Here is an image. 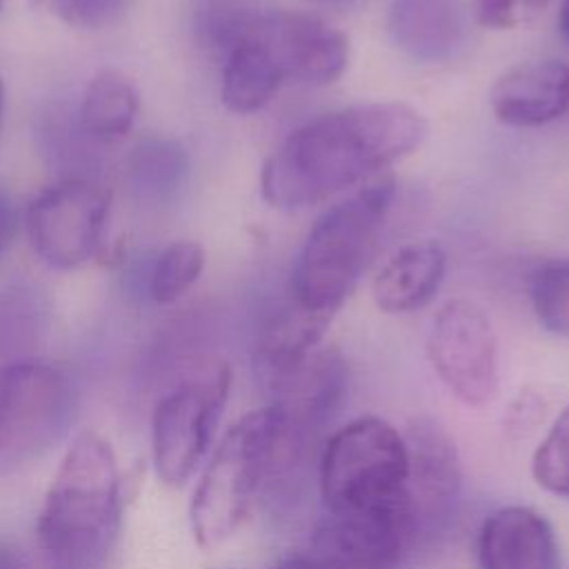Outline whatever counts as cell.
<instances>
[{"instance_id": "11", "label": "cell", "mask_w": 569, "mask_h": 569, "mask_svg": "<svg viewBox=\"0 0 569 569\" xmlns=\"http://www.w3.org/2000/svg\"><path fill=\"white\" fill-rule=\"evenodd\" d=\"M416 540V522L405 500L373 511L327 513L311 551L340 569H398Z\"/></svg>"}, {"instance_id": "13", "label": "cell", "mask_w": 569, "mask_h": 569, "mask_svg": "<svg viewBox=\"0 0 569 569\" xmlns=\"http://www.w3.org/2000/svg\"><path fill=\"white\" fill-rule=\"evenodd\" d=\"M409 456L407 500L416 533L440 529L460 496V465L453 440L433 420L418 418L402 433Z\"/></svg>"}, {"instance_id": "25", "label": "cell", "mask_w": 569, "mask_h": 569, "mask_svg": "<svg viewBox=\"0 0 569 569\" xmlns=\"http://www.w3.org/2000/svg\"><path fill=\"white\" fill-rule=\"evenodd\" d=\"M522 0H476L478 22L487 29H511L518 22Z\"/></svg>"}, {"instance_id": "17", "label": "cell", "mask_w": 569, "mask_h": 569, "mask_svg": "<svg viewBox=\"0 0 569 569\" xmlns=\"http://www.w3.org/2000/svg\"><path fill=\"white\" fill-rule=\"evenodd\" d=\"M447 253L436 240L398 249L373 280V300L387 313H409L425 307L440 289Z\"/></svg>"}, {"instance_id": "2", "label": "cell", "mask_w": 569, "mask_h": 569, "mask_svg": "<svg viewBox=\"0 0 569 569\" xmlns=\"http://www.w3.org/2000/svg\"><path fill=\"white\" fill-rule=\"evenodd\" d=\"M122 522V480L113 447L93 429L67 447L38 516L49 569H100Z\"/></svg>"}, {"instance_id": "28", "label": "cell", "mask_w": 569, "mask_h": 569, "mask_svg": "<svg viewBox=\"0 0 569 569\" xmlns=\"http://www.w3.org/2000/svg\"><path fill=\"white\" fill-rule=\"evenodd\" d=\"M558 29L565 38V42L569 44V0H562L560 4V13H558Z\"/></svg>"}, {"instance_id": "27", "label": "cell", "mask_w": 569, "mask_h": 569, "mask_svg": "<svg viewBox=\"0 0 569 569\" xmlns=\"http://www.w3.org/2000/svg\"><path fill=\"white\" fill-rule=\"evenodd\" d=\"M278 569H340L316 551H291L278 565Z\"/></svg>"}, {"instance_id": "20", "label": "cell", "mask_w": 569, "mask_h": 569, "mask_svg": "<svg viewBox=\"0 0 569 569\" xmlns=\"http://www.w3.org/2000/svg\"><path fill=\"white\" fill-rule=\"evenodd\" d=\"M138 116V93L127 76L102 69L91 78L80 102V124L84 133L100 140L127 136Z\"/></svg>"}, {"instance_id": "26", "label": "cell", "mask_w": 569, "mask_h": 569, "mask_svg": "<svg viewBox=\"0 0 569 569\" xmlns=\"http://www.w3.org/2000/svg\"><path fill=\"white\" fill-rule=\"evenodd\" d=\"M18 229V211L11 196L0 187V256L9 249Z\"/></svg>"}, {"instance_id": "32", "label": "cell", "mask_w": 569, "mask_h": 569, "mask_svg": "<svg viewBox=\"0 0 569 569\" xmlns=\"http://www.w3.org/2000/svg\"><path fill=\"white\" fill-rule=\"evenodd\" d=\"M0 9H2V0H0Z\"/></svg>"}, {"instance_id": "29", "label": "cell", "mask_w": 569, "mask_h": 569, "mask_svg": "<svg viewBox=\"0 0 569 569\" xmlns=\"http://www.w3.org/2000/svg\"><path fill=\"white\" fill-rule=\"evenodd\" d=\"M0 569H18V565L13 562V558H11L9 553H4L2 549H0Z\"/></svg>"}, {"instance_id": "4", "label": "cell", "mask_w": 569, "mask_h": 569, "mask_svg": "<svg viewBox=\"0 0 569 569\" xmlns=\"http://www.w3.org/2000/svg\"><path fill=\"white\" fill-rule=\"evenodd\" d=\"M282 422L273 407L244 413L209 456L189 505L193 540L213 549L229 540L249 516L256 498L273 476Z\"/></svg>"}, {"instance_id": "3", "label": "cell", "mask_w": 569, "mask_h": 569, "mask_svg": "<svg viewBox=\"0 0 569 569\" xmlns=\"http://www.w3.org/2000/svg\"><path fill=\"white\" fill-rule=\"evenodd\" d=\"M393 193V178L378 176L316 220L293 264L291 302L329 316L342 307L367 267Z\"/></svg>"}, {"instance_id": "23", "label": "cell", "mask_w": 569, "mask_h": 569, "mask_svg": "<svg viewBox=\"0 0 569 569\" xmlns=\"http://www.w3.org/2000/svg\"><path fill=\"white\" fill-rule=\"evenodd\" d=\"M531 473L545 491L569 500V407L558 413L536 447Z\"/></svg>"}, {"instance_id": "6", "label": "cell", "mask_w": 569, "mask_h": 569, "mask_svg": "<svg viewBox=\"0 0 569 569\" xmlns=\"http://www.w3.org/2000/svg\"><path fill=\"white\" fill-rule=\"evenodd\" d=\"M73 391L53 365L18 360L0 367V476L47 453L69 429Z\"/></svg>"}, {"instance_id": "5", "label": "cell", "mask_w": 569, "mask_h": 569, "mask_svg": "<svg viewBox=\"0 0 569 569\" xmlns=\"http://www.w3.org/2000/svg\"><path fill=\"white\" fill-rule=\"evenodd\" d=\"M409 456L405 436L378 416L338 429L320 458L327 513H358L407 500Z\"/></svg>"}, {"instance_id": "1", "label": "cell", "mask_w": 569, "mask_h": 569, "mask_svg": "<svg viewBox=\"0 0 569 569\" xmlns=\"http://www.w3.org/2000/svg\"><path fill=\"white\" fill-rule=\"evenodd\" d=\"M427 136L425 118L405 102H362L293 129L264 160L262 198L305 209L380 173Z\"/></svg>"}, {"instance_id": "31", "label": "cell", "mask_w": 569, "mask_h": 569, "mask_svg": "<svg viewBox=\"0 0 569 569\" xmlns=\"http://www.w3.org/2000/svg\"><path fill=\"white\" fill-rule=\"evenodd\" d=\"M320 2H329V4H345V2H351V0H320Z\"/></svg>"}, {"instance_id": "7", "label": "cell", "mask_w": 569, "mask_h": 569, "mask_svg": "<svg viewBox=\"0 0 569 569\" xmlns=\"http://www.w3.org/2000/svg\"><path fill=\"white\" fill-rule=\"evenodd\" d=\"M229 387V365L209 360L156 402L151 413V460L164 485L182 487L204 460Z\"/></svg>"}, {"instance_id": "8", "label": "cell", "mask_w": 569, "mask_h": 569, "mask_svg": "<svg viewBox=\"0 0 569 569\" xmlns=\"http://www.w3.org/2000/svg\"><path fill=\"white\" fill-rule=\"evenodd\" d=\"M427 356L462 405L487 407L500 389V351L489 316L469 300H449L433 316Z\"/></svg>"}, {"instance_id": "24", "label": "cell", "mask_w": 569, "mask_h": 569, "mask_svg": "<svg viewBox=\"0 0 569 569\" xmlns=\"http://www.w3.org/2000/svg\"><path fill=\"white\" fill-rule=\"evenodd\" d=\"M53 11L69 24L100 29L118 20L124 0H51Z\"/></svg>"}, {"instance_id": "18", "label": "cell", "mask_w": 569, "mask_h": 569, "mask_svg": "<svg viewBox=\"0 0 569 569\" xmlns=\"http://www.w3.org/2000/svg\"><path fill=\"white\" fill-rule=\"evenodd\" d=\"M389 31L407 53L425 62L449 60L462 44V20L453 0H393Z\"/></svg>"}, {"instance_id": "16", "label": "cell", "mask_w": 569, "mask_h": 569, "mask_svg": "<svg viewBox=\"0 0 569 569\" xmlns=\"http://www.w3.org/2000/svg\"><path fill=\"white\" fill-rule=\"evenodd\" d=\"M284 82L280 62L260 36L253 16L233 22L220 84L224 107L233 113L258 111Z\"/></svg>"}, {"instance_id": "9", "label": "cell", "mask_w": 569, "mask_h": 569, "mask_svg": "<svg viewBox=\"0 0 569 569\" xmlns=\"http://www.w3.org/2000/svg\"><path fill=\"white\" fill-rule=\"evenodd\" d=\"M109 207V191L87 178H67L47 187L27 207L31 249L49 267H80L102 247Z\"/></svg>"}, {"instance_id": "15", "label": "cell", "mask_w": 569, "mask_h": 569, "mask_svg": "<svg viewBox=\"0 0 569 569\" xmlns=\"http://www.w3.org/2000/svg\"><path fill=\"white\" fill-rule=\"evenodd\" d=\"M489 100L496 118L509 127L547 124L569 109V64L522 62L496 80Z\"/></svg>"}, {"instance_id": "14", "label": "cell", "mask_w": 569, "mask_h": 569, "mask_svg": "<svg viewBox=\"0 0 569 569\" xmlns=\"http://www.w3.org/2000/svg\"><path fill=\"white\" fill-rule=\"evenodd\" d=\"M476 551L480 569H560L551 522L525 505L491 511L478 531Z\"/></svg>"}, {"instance_id": "10", "label": "cell", "mask_w": 569, "mask_h": 569, "mask_svg": "<svg viewBox=\"0 0 569 569\" xmlns=\"http://www.w3.org/2000/svg\"><path fill=\"white\" fill-rule=\"evenodd\" d=\"M347 387V365L333 347H318L262 385L269 407L282 422V440L276 469L287 462L338 409ZM273 469V473H276Z\"/></svg>"}, {"instance_id": "30", "label": "cell", "mask_w": 569, "mask_h": 569, "mask_svg": "<svg viewBox=\"0 0 569 569\" xmlns=\"http://www.w3.org/2000/svg\"><path fill=\"white\" fill-rule=\"evenodd\" d=\"M2 111H4V89H2V80H0V124H2Z\"/></svg>"}, {"instance_id": "21", "label": "cell", "mask_w": 569, "mask_h": 569, "mask_svg": "<svg viewBox=\"0 0 569 569\" xmlns=\"http://www.w3.org/2000/svg\"><path fill=\"white\" fill-rule=\"evenodd\" d=\"M204 269V249L193 240L171 242L156 258L149 273V296L158 305L178 300L200 278Z\"/></svg>"}, {"instance_id": "19", "label": "cell", "mask_w": 569, "mask_h": 569, "mask_svg": "<svg viewBox=\"0 0 569 569\" xmlns=\"http://www.w3.org/2000/svg\"><path fill=\"white\" fill-rule=\"evenodd\" d=\"M329 313L313 311L291 302L284 311H280L260 333L256 353H253V371L258 385H267L278 373L300 362L313 349L320 347L327 327L331 325Z\"/></svg>"}, {"instance_id": "12", "label": "cell", "mask_w": 569, "mask_h": 569, "mask_svg": "<svg viewBox=\"0 0 569 569\" xmlns=\"http://www.w3.org/2000/svg\"><path fill=\"white\" fill-rule=\"evenodd\" d=\"M253 22L287 82L325 87L347 69L349 40L322 18L302 11H271L256 13Z\"/></svg>"}, {"instance_id": "22", "label": "cell", "mask_w": 569, "mask_h": 569, "mask_svg": "<svg viewBox=\"0 0 569 569\" xmlns=\"http://www.w3.org/2000/svg\"><path fill=\"white\" fill-rule=\"evenodd\" d=\"M529 298L538 322L569 338V260H551L540 264L529 280Z\"/></svg>"}]
</instances>
